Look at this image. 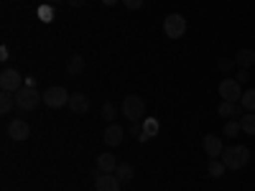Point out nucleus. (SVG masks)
<instances>
[{"label": "nucleus", "instance_id": "2f4dec72", "mask_svg": "<svg viewBox=\"0 0 255 191\" xmlns=\"http://www.w3.org/2000/svg\"><path fill=\"white\" fill-rule=\"evenodd\" d=\"M10 3H13V0H10Z\"/></svg>", "mask_w": 255, "mask_h": 191}, {"label": "nucleus", "instance_id": "6ab92c4d", "mask_svg": "<svg viewBox=\"0 0 255 191\" xmlns=\"http://www.w3.org/2000/svg\"><path fill=\"white\" fill-rule=\"evenodd\" d=\"M240 127H243V133L255 135V112H245V115L240 117Z\"/></svg>", "mask_w": 255, "mask_h": 191}, {"label": "nucleus", "instance_id": "0eeeda50", "mask_svg": "<svg viewBox=\"0 0 255 191\" xmlns=\"http://www.w3.org/2000/svg\"><path fill=\"white\" fill-rule=\"evenodd\" d=\"M20 87H23V77L15 69H3V74H0V90L3 92H18Z\"/></svg>", "mask_w": 255, "mask_h": 191}, {"label": "nucleus", "instance_id": "bb28decb", "mask_svg": "<svg viewBox=\"0 0 255 191\" xmlns=\"http://www.w3.org/2000/svg\"><path fill=\"white\" fill-rule=\"evenodd\" d=\"M248 79H250V77H248V72H245V69H240V74H238V82H240V84H245Z\"/></svg>", "mask_w": 255, "mask_h": 191}, {"label": "nucleus", "instance_id": "5701e85b", "mask_svg": "<svg viewBox=\"0 0 255 191\" xmlns=\"http://www.w3.org/2000/svg\"><path fill=\"white\" fill-rule=\"evenodd\" d=\"M115 115H118V110H115V104H110V102H105V104H102V117L108 120V122H113V120H115Z\"/></svg>", "mask_w": 255, "mask_h": 191}, {"label": "nucleus", "instance_id": "b1692460", "mask_svg": "<svg viewBox=\"0 0 255 191\" xmlns=\"http://www.w3.org/2000/svg\"><path fill=\"white\" fill-rule=\"evenodd\" d=\"M143 133H148L153 138L158 133V120H143Z\"/></svg>", "mask_w": 255, "mask_h": 191}, {"label": "nucleus", "instance_id": "412c9836", "mask_svg": "<svg viewBox=\"0 0 255 191\" xmlns=\"http://www.w3.org/2000/svg\"><path fill=\"white\" fill-rule=\"evenodd\" d=\"M240 104H243V110H248V112H255V90H245V92H243V99H240Z\"/></svg>", "mask_w": 255, "mask_h": 191}, {"label": "nucleus", "instance_id": "ddd939ff", "mask_svg": "<svg viewBox=\"0 0 255 191\" xmlns=\"http://www.w3.org/2000/svg\"><path fill=\"white\" fill-rule=\"evenodd\" d=\"M217 112H220V117H235V120H240L243 117V104L240 102H220Z\"/></svg>", "mask_w": 255, "mask_h": 191}, {"label": "nucleus", "instance_id": "a878e982", "mask_svg": "<svg viewBox=\"0 0 255 191\" xmlns=\"http://www.w3.org/2000/svg\"><path fill=\"white\" fill-rule=\"evenodd\" d=\"M232 64H235V61H230V59H220V61H217V67H220L222 72H230V69H232Z\"/></svg>", "mask_w": 255, "mask_h": 191}, {"label": "nucleus", "instance_id": "dca6fc26", "mask_svg": "<svg viewBox=\"0 0 255 191\" xmlns=\"http://www.w3.org/2000/svg\"><path fill=\"white\" fill-rule=\"evenodd\" d=\"M235 64H238L240 69L253 67V64H255V51H253V49H240V51L235 54Z\"/></svg>", "mask_w": 255, "mask_h": 191}, {"label": "nucleus", "instance_id": "f8f14e48", "mask_svg": "<svg viewBox=\"0 0 255 191\" xmlns=\"http://www.w3.org/2000/svg\"><path fill=\"white\" fill-rule=\"evenodd\" d=\"M69 110H72L74 115H87V112H90V99L84 97L82 92H74V95L69 97Z\"/></svg>", "mask_w": 255, "mask_h": 191}, {"label": "nucleus", "instance_id": "423d86ee", "mask_svg": "<svg viewBox=\"0 0 255 191\" xmlns=\"http://www.w3.org/2000/svg\"><path fill=\"white\" fill-rule=\"evenodd\" d=\"M220 97H222V102H240V99H243L240 82L232 79V77L222 79V82H220Z\"/></svg>", "mask_w": 255, "mask_h": 191}, {"label": "nucleus", "instance_id": "c85d7f7f", "mask_svg": "<svg viewBox=\"0 0 255 191\" xmlns=\"http://www.w3.org/2000/svg\"><path fill=\"white\" fill-rule=\"evenodd\" d=\"M41 13H44V15H41V18H44V20H51V10H49V8H44V10H41Z\"/></svg>", "mask_w": 255, "mask_h": 191}, {"label": "nucleus", "instance_id": "1a4fd4ad", "mask_svg": "<svg viewBox=\"0 0 255 191\" xmlns=\"http://www.w3.org/2000/svg\"><path fill=\"white\" fill-rule=\"evenodd\" d=\"M202 148H204V153H207L209 158H220L222 151H225V145H222V138H220V135H204Z\"/></svg>", "mask_w": 255, "mask_h": 191}, {"label": "nucleus", "instance_id": "f03ea898", "mask_svg": "<svg viewBox=\"0 0 255 191\" xmlns=\"http://www.w3.org/2000/svg\"><path fill=\"white\" fill-rule=\"evenodd\" d=\"M145 115V99L138 95H128L123 99V117H128L130 122H143Z\"/></svg>", "mask_w": 255, "mask_h": 191}, {"label": "nucleus", "instance_id": "39448f33", "mask_svg": "<svg viewBox=\"0 0 255 191\" xmlns=\"http://www.w3.org/2000/svg\"><path fill=\"white\" fill-rule=\"evenodd\" d=\"M69 92L64 90V87H49L46 92H44V104L46 107H51V110H59V107H64V104H69Z\"/></svg>", "mask_w": 255, "mask_h": 191}, {"label": "nucleus", "instance_id": "20e7f679", "mask_svg": "<svg viewBox=\"0 0 255 191\" xmlns=\"http://www.w3.org/2000/svg\"><path fill=\"white\" fill-rule=\"evenodd\" d=\"M163 33L168 36V38H181L184 33H186V18L181 15V13H168L166 18H163Z\"/></svg>", "mask_w": 255, "mask_h": 191}, {"label": "nucleus", "instance_id": "c756f323", "mask_svg": "<svg viewBox=\"0 0 255 191\" xmlns=\"http://www.w3.org/2000/svg\"><path fill=\"white\" fill-rule=\"evenodd\" d=\"M44 3H46V5H59L61 0H44Z\"/></svg>", "mask_w": 255, "mask_h": 191}, {"label": "nucleus", "instance_id": "9d476101", "mask_svg": "<svg viewBox=\"0 0 255 191\" xmlns=\"http://www.w3.org/2000/svg\"><path fill=\"white\" fill-rule=\"evenodd\" d=\"M123 135H125V130L120 125H115V122H110L108 127H105V145H110V148H118L120 143H123Z\"/></svg>", "mask_w": 255, "mask_h": 191}, {"label": "nucleus", "instance_id": "393cba45", "mask_svg": "<svg viewBox=\"0 0 255 191\" xmlns=\"http://www.w3.org/2000/svg\"><path fill=\"white\" fill-rule=\"evenodd\" d=\"M123 5L130 10H138V8H143V0H123Z\"/></svg>", "mask_w": 255, "mask_h": 191}, {"label": "nucleus", "instance_id": "9b49d317", "mask_svg": "<svg viewBox=\"0 0 255 191\" xmlns=\"http://www.w3.org/2000/svg\"><path fill=\"white\" fill-rule=\"evenodd\" d=\"M120 181H118V176H113V174H100L97 179H95V189L97 191H120Z\"/></svg>", "mask_w": 255, "mask_h": 191}, {"label": "nucleus", "instance_id": "6e6552de", "mask_svg": "<svg viewBox=\"0 0 255 191\" xmlns=\"http://www.w3.org/2000/svg\"><path fill=\"white\" fill-rule=\"evenodd\" d=\"M8 135H10L15 143H23V140H28V135H31V125H28L26 120H13V122L8 125Z\"/></svg>", "mask_w": 255, "mask_h": 191}, {"label": "nucleus", "instance_id": "cd10ccee", "mask_svg": "<svg viewBox=\"0 0 255 191\" xmlns=\"http://www.w3.org/2000/svg\"><path fill=\"white\" fill-rule=\"evenodd\" d=\"M67 3H69L72 8H82L84 3H87V0H67Z\"/></svg>", "mask_w": 255, "mask_h": 191}, {"label": "nucleus", "instance_id": "f257e3e1", "mask_svg": "<svg viewBox=\"0 0 255 191\" xmlns=\"http://www.w3.org/2000/svg\"><path fill=\"white\" fill-rule=\"evenodd\" d=\"M248 161H250V151L245 145H230L222 151V163L230 171H240L243 166H248Z\"/></svg>", "mask_w": 255, "mask_h": 191}, {"label": "nucleus", "instance_id": "4468645a", "mask_svg": "<svg viewBox=\"0 0 255 191\" xmlns=\"http://www.w3.org/2000/svg\"><path fill=\"white\" fill-rule=\"evenodd\" d=\"M97 168H100V174H113L115 168H118V161L113 153H102L97 156Z\"/></svg>", "mask_w": 255, "mask_h": 191}, {"label": "nucleus", "instance_id": "f3484780", "mask_svg": "<svg viewBox=\"0 0 255 191\" xmlns=\"http://www.w3.org/2000/svg\"><path fill=\"white\" fill-rule=\"evenodd\" d=\"M115 171H118V181H120L123 186H125V184H130L133 176H135V168H133L130 163H118Z\"/></svg>", "mask_w": 255, "mask_h": 191}, {"label": "nucleus", "instance_id": "a211bd4d", "mask_svg": "<svg viewBox=\"0 0 255 191\" xmlns=\"http://www.w3.org/2000/svg\"><path fill=\"white\" fill-rule=\"evenodd\" d=\"M207 171H209V176H212V179H222V176H225V171H227V166L222 163V158H209Z\"/></svg>", "mask_w": 255, "mask_h": 191}, {"label": "nucleus", "instance_id": "aec40b11", "mask_svg": "<svg viewBox=\"0 0 255 191\" xmlns=\"http://www.w3.org/2000/svg\"><path fill=\"white\" fill-rule=\"evenodd\" d=\"M13 104H15V92H3V95H0V112H3V115L10 112Z\"/></svg>", "mask_w": 255, "mask_h": 191}, {"label": "nucleus", "instance_id": "4be33fe9", "mask_svg": "<svg viewBox=\"0 0 255 191\" xmlns=\"http://www.w3.org/2000/svg\"><path fill=\"white\" fill-rule=\"evenodd\" d=\"M240 130H243L240 120H230V122H225V127H222V135H225V138H235Z\"/></svg>", "mask_w": 255, "mask_h": 191}, {"label": "nucleus", "instance_id": "7c9ffc66", "mask_svg": "<svg viewBox=\"0 0 255 191\" xmlns=\"http://www.w3.org/2000/svg\"><path fill=\"white\" fill-rule=\"evenodd\" d=\"M102 3H105V5H115V3H118V0H102Z\"/></svg>", "mask_w": 255, "mask_h": 191}, {"label": "nucleus", "instance_id": "7ed1b4c3", "mask_svg": "<svg viewBox=\"0 0 255 191\" xmlns=\"http://www.w3.org/2000/svg\"><path fill=\"white\" fill-rule=\"evenodd\" d=\"M41 102H44V95H38L36 87H20L15 92V104H18V110H23V112L36 110Z\"/></svg>", "mask_w": 255, "mask_h": 191}, {"label": "nucleus", "instance_id": "2eb2a0df", "mask_svg": "<svg viewBox=\"0 0 255 191\" xmlns=\"http://www.w3.org/2000/svg\"><path fill=\"white\" fill-rule=\"evenodd\" d=\"M84 72V56L82 54H72L69 61H67V74L69 77H79Z\"/></svg>", "mask_w": 255, "mask_h": 191}]
</instances>
